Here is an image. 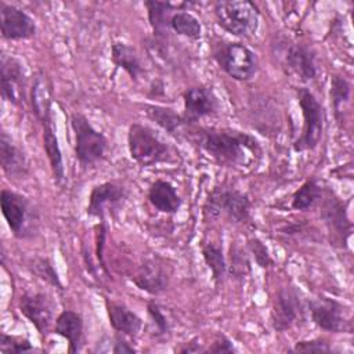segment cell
<instances>
[{"label":"cell","mask_w":354,"mask_h":354,"mask_svg":"<svg viewBox=\"0 0 354 354\" xmlns=\"http://www.w3.org/2000/svg\"><path fill=\"white\" fill-rule=\"evenodd\" d=\"M195 137L196 144L223 166H245L261 153L259 141L253 136L238 130L201 129Z\"/></svg>","instance_id":"cell-1"},{"label":"cell","mask_w":354,"mask_h":354,"mask_svg":"<svg viewBox=\"0 0 354 354\" xmlns=\"http://www.w3.org/2000/svg\"><path fill=\"white\" fill-rule=\"evenodd\" d=\"M212 54L217 65L235 80L249 82L259 72L256 53L242 43L221 40L213 46Z\"/></svg>","instance_id":"cell-2"},{"label":"cell","mask_w":354,"mask_h":354,"mask_svg":"<svg viewBox=\"0 0 354 354\" xmlns=\"http://www.w3.org/2000/svg\"><path fill=\"white\" fill-rule=\"evenodd\" d=\"M214 17L225 32L248 37L257 30L260 12L257 6L248 0H221L214 4Z\"/></svg>","instance_id":"cell-3"},{"label":"cell","mask_w":354,"mask_h":354,"mask_svg":"<svg viewBox=\"0 0 354 354\" xmlns=\"http://www.w3.org/2000/svg\"><path fill=\"white\" fill-rule=\"evenodd\" d=\"M252 203L249 196L228 185L214 187L203 205V214L206 218L228 217L234 223H248L250 220Z\"/></svg>","instance_id":"cell-4"},{"label":"cell","mask_w":354,"mask_h":354,"mask_svg":"<svg viewBox=\"0 0 354 354\" xmlns=\"http://www.w3.org/2000/svg\"><path fill=\"white\" fill-rule=\"evenodd\" d=\"M127 148L131 159L141 167L170 160L169 147L144 124L133 123L127 130Z\"/></svg>","instance_id":"cell-5"},{"label":"cell","mask_w":354,"mask_h":354,"mask_svg":"<svg viewBox=\"0 0 354 354\" xmlns=\"http://www.w3.org/2000/svg\"><path fill=\"white\" fill-rule=\"evenodd\" d=\"M71 127L75 136V156L79 163L86 167L101 160L108 148L106 137L77 112L71 115Z\"/></svg>","instance_id":"cell-6"},{"label":"cell","mask_w":354,"mask_h":354,"mask_svg":"<svg viewBox=\"0 0 354 354\" xmlns=\"http://www.w3.org/2000/svg\"><path fill=\"white\" fill-rule=\"evenodd\" d=\"M297 100L303 115V129L293 142V149L303 152L314 149L319 144L324 133L325 112L317 97L306 87L297 90Z\"/></svg>","instance_id":"cell-7"},{"label":"cell","mask_w":354,"mask_h":354,"mask_svg":"<svg viewBox=\"0 0 354 354\" xmlns=\"http://www.w3.org/2000/svg\"><path fill=\"white\" fill-rule=\"evenodd\" d=\"M1 213L15 238H26L33 234L39 223L37 213L30 201L14 191L1 189Z\"/></svg>","instance_id":"cell-8"},{"label":"cell","mask_w":354,"mask_h":354,"mask_svg":"<svg viewBox=\"0 0 354 354\" xmlns=\"http://www.w3.org/2000/svg\"><path fill=\"white\" fill-rule=\"evenodd\" d=\"M313 322L328 332L343 333L353 330V319L346 307L335 299L319 296L307 303Z\"/></svg>","instance_id":"cell-9"},{"label":"cell","mask_w":354,"mask_h":354,"mask_svg":"<svg viewBox=\"0 0 354 354\" xmlns=\"http://www.w3.org/2000/svg\"><path fill=\"white\" fill-rule=\"evenodd\" d=\"M304 308L293 286H282L275 293L271 307V325L277 332H285L303 319Z\"/></svg>","instance_id":"cell-10"},{"label":"cell","mask_w":354,"mask_h":354,"mask_svg":"<svg viewBox=\"0 0 354 354\" xmlns=\"http://www.w3.org/2000/svg\"><path fill=\"white\" fill-rule=\"evenodd\" d=\"M126 198L127 192L124 187L113 181L101 183L91 189L86 212L90 217H95L100 221L105 220L106 213L115 214L123 207Z\"/></svg>","instance_id":"cell-11"},{"label":"cell","mask_w":354,"mask_h":354,"mask_svg":"<svg viewBox=\"0 0 354 354\" xmlns=\"http://www.w3.org/2000/svg\"><path fill=\"white\" fill-rule=\"evenodd\" d=\"M21 314L36 328V330L46 336L54 321V304L51 299L41 292H26L18 300Z\"/></svg>","instance_id":"cell-12"},{"label":"cell","mask_w":354,"mask_h":354,"mask_svg":"<svg viewBox=\"0 0 354 354\" xmlns=\"http://www.w3.org/2000/svg\"><path fill=\"white\" fill-rule=\"evenodd\" d=\"M0 28L6 40H26L36 35L35 19L24 10L0 1Z\"/></svg>","instance_id":"cell-13"},{"label":"cell","mask_w":354,"mask_h":354,"mask_svg":"<svg viewBox=\"0 0 354 354\" xmlns=\"http://www.w3.org/2000/svg\"><path fill=\"white\" fill-rule=\"evenodd\" d=\"M169 279L170 272L167 271V266L158 256L144 259L131 278L133 283L138 289L149 295H159L165 292L169 286Z\"/></svg>","instance_id":"cell-14"},{"label":"cell","mask_w":354,"mask_h":354,"mask_svg":"<svg viewBox=\"0 0 354 354\" xmlns=\"http://www.w3.org/2000/svg\"><path fill=\"white\" fill-rule=\"evenodd\" d=\"M185 123L196 122L205 116L214 115L220 109L218 100L210 87H189L183 93Z\"/></svg>","instance_id":"cell-15"},{"label":"cell","mask_w":354,"mask_h":354,"mask_svg":"<svg viewBox=\"0 0 354 354\" xmlns=\"http://www.w3.org/2000/svg\"><path fill=\"white\" fill-rule=\"evenodd\" d=\"M1 97L12 105H21L25 100V71L19 59L1 55Z\"/></svg>","instance_id":"cell-16"},{"label":"cell","mask_w":354,"mask_h":354,"mask_svg":"<svg viewBox=\"0 0 354 354\" xmlns=\"http://www.w3.org/2000/svg\"><path fill=\"white\" fill-rule=\"evenodd\" d=\"M283 64L303 82H311L318 75L315 53L306 44L290 43L283 50Z\"/></svg>","instance_id":"cell-17"},{"label":"cell","mask_w":354,"mask_h":354,"mask_svg":"<svg viewBox=\"0 0 354 354\" xmlns=\"http://www.w3.org/2000/svg\"><path fill=\"white\" fill-rule=\"evenodd\" d=\"M105 308L108 314V319L115 332L129 336L137 337L142 329V319L127 306L116 301L106 300Z\"/></svg>","instance_id":"cell-18"},{"label":"cell","mask_w":354,"mask_h":354,"mask_svg":"<svg viewBox=\"0 0 354 354\" xmlns=\"http://www.w3.org/2000/svg\"><path fill=\"white\" fill-rule=\"evenodd\" d=\"M84 322L80 313L64 310L58 314L54 325V332L68 342V353L75 354L80 350L83 340Z\"/></svg>","instance_id":"cell-19"},{"label":"cell","mask_w":354,"mask_h":354,"mask_svg":"<svg viewBox=\"0 0 354 354\" xmlns=\"http://www.w3.org/2000/svg\"><path fill=\"white\" fill-rule=\"evenodd\" d=\"M43 124V148L50 162L53 177L57 183H62L65 180V167L61 147L57 137V130L54 124L53 113L41 120Z\"/></svg>","instance_id":"cell-20"},{"label":"cell","mask_w":354,"mask_h":354,"mask_svg":"<svg viewBox=\"0 0 354 354\" xmlns=\"http://www.w3.org/2000/svg\"><path fill=\"white\" fill-rule=\"evenodd\" d=\"M0 162L3 171L10 177H24L28 173V159L24 151L4 130L0 137Z\"/></svg>","instance_id":"cell-21"},{"label":"cell","mask_w":354,"mask_h":354,"mask_svg":"<svg viewBox=\"0 0 354 354\" xmlns=\"http://www.w3.org/2000/svg\"><path fill=\"white\" fill-rule=\"evenodd\" d=\"M149 203L159 212L166 214H176L183 203L174 185L165 180H156L151 184L147 195Z\"/></svg>","instance_id":"cell-22"},{"label":"cell","mask_w":354,"mask_h":354,"mask_svg":"<svg viewBox=\"0 0 354 354\" xmlns=\"http://www.w3.org/2000/svg\"><path fill=\"white\" fill-rule=\"evenodd\" d=\"M53 86L44 72H37L30 87V104L33 113L41 122L44 118L51 115V100Z\"/></svg>","instance_id":"cell-23"},{"label":"cell","mask_w":354,"mask_h":354,"mask_svg":"<svg viewBox=\"0 0 354 354\" xmlns=\"http://www.w3.org/2000/svg\"><path fill=\"white\" fill-rule=\"evenodd\" d=\"M111 59L115 66L123 69L131 80L137 82L144 73V68L137 51L123 41H115L111 47Z\"/></svg>","instance_id":"cell-24"},{"label":"cell","mask_w":354,"mask_h":354,"mask_svg":"<svg viewBox=\"0 0 354 354\" xmlns=\"http://www.w3.org/2000/svg\"><path fill=\"white\" fill-rule=\"evenodd\" d=\"M184 7H188V3H180L178 7L170 14L167 21V30L171 29L180 36L196 40L202 33L201 22L194 14L184 10Z\"/></svg>","instance_id":"cell-25"},{"label":"cell","mask_w":354,"mask_h":354,"mask_svg":"<svg viewBox=\"0 0 354 354\" xmlns=\"http://www.w3.org/2000/svg\"><path fill=\"white\" fill-rule=\"evenodd\" d=\"M324 218L330 231H333L340 239H343V234L350 235L351 223L347 218L343 203L337 201V198H326L324 205Z\"/></svg>","instance_id":"cell-26"},{"label":"cell","mask_w":354,"mask_h":354,"mask_svg":"<svg viewBox=\"0 0 354 354\" xmlns=\"http://www.w3.org/2000/svg\"><path fill=\"white\" fill-rule=\"evenodd\" d=\"M148 11V19L151 28L156 36H165L167 33V21L170 14L178 7V4H173L169 1H158L148 0L144 3Z\"/></svg>","instance_id":"cell-27"},{"label":"cell","mask_w":354,"mask_h":354,"mask_svg":"<svg viewBox=\"0 0 354 354\" xmlns=\"http://www.w3.org/2000/svg\"><path fill=\"white\" fill-rule=\"evenodd\" d=\"M201 252L206 266L212 272V279L214 285H220L228 268L223 248L214 242H209L201 248Z\"/></svg>","instance_id":"cell-28"},{"label":"cell","mask_w":354,"mask_h":354,"mask_svg":"<svg viewBox=\"0 0 354 354\" xmlns=\"http://www.w3.org/2000/svg\"><path fill=\"white\" fill-rule=\"evenodd\" d=\"M350 94H351L350 82L342 75H332L329 95H330V104L335 112V118L339 123L343 122L344 106L350 101Z\"/></svg>","instance_id":"cell-29"},{"label":"cell","mask_w":354,"mask_h":354,"mask_svg":"<svg viewBox=\"0 0 354 354\" xmlns=\"http://www.w3.org/2000/svg\"><path fill=\"white\" fill-rule=\"evenodd\" d=\"M145 113L152 122H155L159 127L170 134H176V131H178L180 127L185 124L183 115H178L174 109L167 106L145 105Z\"/></svg>","instance_id":"cell-30"},{"label":"cell","mask_w":354,"mask_h":354,"mask_svg":"<svg viewBox=\"0 0 354 354\" xmlns=\"http://www.w3.org/2000/svg\"><path fill=\"white\" fill-rule=\"evenodd\" d=\"M322 198V188L318 181L311 177L307 178L292 195L290 206L295 210H308Z\"/></svg>","instance_id":"cell-31"},{"label":"cell","mask_w":354,"mask_h":354,"mask_svg":"<svg viewBox=\"0 0 354 354\" xmlns=\"http://www.w3.org/2000/svg\"><path fill=\"white\" fill-rule=\"evenodd\" d=\"M28 268L30 270V272L33 275H36L37 278H40L41 281L47 282L48 285L62 290L64 286H62V282L58 277V272L55 271L54 268V264L53 261L48 259V257H43V256H36V257H32L28 263Z\"/></svg>","instance_id":"cell-32"},{"label":"cell","mask_w":354,"mask_h":354,"mask_svg":"<svg viewBox=\"0 0 354 354\" xmlns=\"http://www.w3.org/2000/svg\"><path fill=\"white\" fill-rule=\"evenodd\" d=\"M250 272V261L246 252L236 243L230 248V274L238 279L245 278Z\"/></svg>","instance_id":"cell-33"},{"label":"cell","mask_w":354,"mask_h":354,"mask_svg":"<svg viewBox=\"0 0 354 354\" xmlns=\"http://www.w3.org/2000/svg\"><path fill=\"white\" fill-rule=\"evenodd\" d=\"M33 346L26 337L22 336H12L7 333L0 335V353L1 354H18L33 351Z\"/></svg>","instance_id":"cell-34"},{"label":"cell","mask_w":354,"mask_h":354,"mask_svg":"<svg viewBox=\"0 0 354 354\" xmlns=\"http://www.w3.org/2000/svg\"><path fill=\"white\" fill-rule=\"evenodd\" d=\"M106 234H108V227L106 221L101 220L98 224L94 225V242H95V259L98 261V267L104 270L105 274H109L104 257V249H105V242H106Z\"/></svg>","instance_id":"cell-35"},{"label":"cell","mask_w":354,"mask_h":354,"mask_svg":"<svg viewBox=\"0 0 354 354\" xmlns=\"http://www.w3.org/2000/svg\"><path fill=\"white\" fill-rule=\"evenodd\" d=\"M248 248L250 250V253L254 257V261L257 263L259 267L261 268H267L270 266L274 264V260L271 259V254L267 249V246L261 242V239L252 236L248 239Z\"/></svg>","instance_id":"cell-36"},{"label":"cell","mask_w":354,"mask_h":354,"mask_svg":"<svg viewBox=\"0 0 354 354\" xmlns=\"http://www.w3.org/2000/svg\"><path fill=\"white\" fill-rule=\"evenodd\" d=\"M147 311H148L149 318L152 319V324L156 328V333L160 335V336L167 335L170 332V322H169L166 314L163 313L162 307L156 301L151 300L147 304Z\"/></svg>","instance_id":"cell-37"},{"label":"cell","mask_w":354,"mask_h":354,"mask_svg":"<svg viewBox=\"0 0 354 354\" xmlns=\"http://www.w3.org/2000/svg\"><path fill=\"white\" fill-rule=\"evenodd\" d=\"M295 353H330L332 347L325 339H310L300 340L295 344Z\"/></svg>","instance_id":"cell-38"},{"label":"cell","mask_w":354,"mask_h":354,"mask_svg":"<svg viewBox=\"0 0 354 354\" xmlns=\"http://www.w3.org/2000/svg\"><path fill=\"white\" fill-rule=\"evenodd\" d=\"M203 353H216V354L236 353V348L231 339H228L224 335H218L207 348H203Z\"/></svg>","instance_id":"cell-39"},{"label":"cell","mask_w":354,"mask_h":354,"mask_svg":"<svg viewBox=\"0 0 354 354\" xmlns=\"http://www.w3.org/2000/svg\"><path fill=\"white\" fill-rule=\"evenodd\" d=\"M111 351L115 353V354L137 353V350H136L133 346H130L129 342H126V340L123 339V335H122V336H116V337L113 339V344H112V347H111Z\"/></svg>","instance_id":"cell-40"},{"label":"cell","mask_w":354,"mask_h":354,"mask_svg":"<svg viewBox=\"0 0 354 354\" xmlns=\"http://www.w3.org/2000/svg\"><path fill=\"white\" fill-rule=\"evenodd\" d=\"M196 342H198V337L189 340V342L185 343L181 348H178V353H184V354H185V353H202L203 348H201L199 343H196Z\"/></svg>","instance_id":"cell-41"}]
</instances>
